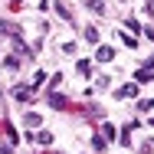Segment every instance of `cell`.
<instances>
[{
  "mask_svg": "<svg viewBox=\"0 0 154 154\" xmlns=\"http://www.w3.org/2000/svg\"><path fill=\"white\" fill-rule=\"evenodd\" d=\"M66 102H69V98H66V95H59V92L49 95V105H53V108H66Z\"/></svg>",
  "mask_w": 154,
  "mask_h": 154,
  "instance_id": "1",
  "label": "cell"
},
{
  "mask_svg": "<svg viewBox=\"0 0 154 154\" xmlns=\"http://www.w3.org/2000/svg\"><path fill=\"white\" fill-rule=\"evenodd\" d=\"M30 95H33V85H20V89H13V98H20V102L30 98Z\"/></svg>",
  "mask_w": 154,
  "mask_h": 154,
  "instance_id": "2",
  "label": "cell"
},
{
  "mask_svg": "<svg viewBox=\"0 0 154 154\" xmlns=\"http://www.w3.org/2000/svg\"><path fill=\"white\" fill-rule=\"evenodd\" d=\"M0 128L7 131V141H10V144H17V131L10 128V122H0Z\"/></svg>",
  "mask_w": 154,
  "mask_h": 154,
  "instance_id": "3",
  "label": "cell"
},
{
  "mask_svg": "<svg viewBox=\"0 0 154 154\" xmlns=\"http://www.w3.org/2000/svg\"><path fill=\"white\" fill-rule=\"evenodd\" d=\"M118 98H128V95H138V85H125V89H118Z\"/></svg>",
  "mask_w": 154,
  "mask_h": 154,
  "instance_id": "4",
  "label": "cell"
},
{
  "mask_svg": "<svg viewBox=\"0 0 154 154\" xmlns=\"http://www.w3.org/2000/svg\"><path fill=\"white\" fill-rule=\"evenodd\" d=\"M82 75H92V62H85V59H79V66H75Z\"/></svg>",
  "mask_w": 154,
  "mask_h": 154,
  "instance_id": "5",
  "label": "cell"
},
{
  "mask_svg": "<svg viewBox=\"0 0 154 154\" xmlns=\"http://www.w3.org/2000/svg\"><path fill=\"white\" fill-rule=\"evenodd\" d=\"M112 56H115V53H112L108 46H102V49H98V62H108V59H112Z\"/></svg>",
  "mask_w": 154,
  "mask_h": 154,
  "instance_id": "6",
  "label": "cell"
},
{
  "mask_svg": "<svg viewBox=\"0 0 154 154\" xmlns=\"http://www.w3.org/2000/svg\"><path fill=\"white\" fill-rule=\"evenodd\" d=\"M134 79H138V82H148V79H151V72H148V69H138V72H134Z\"/></svg>",
  "mask_w": 154,
  "mask_h": 154,
  "instance_id": "7",
  "label": "cell"
},
{
  "mask_svg": "<svg viewBox=\"0 0 154 154\" xmlns=\"http://www.w3.org/2000/svg\"><path fill=\"white\" fill-rule=\"evenodd\" d=\"M36 141H39V144H49V141H53V134H49V131H39V134H36Z\"/></svg>",
  "mask_w": 154,
  "mask_h": 154,
  "instance_id": "8",
  "label": "cell"
},
{
  "mask_svg": "<svg viewBox=\"0 0 154 154\" xmlns=\"http://www.w3.org/2000/svg\"><path fill=\"white\" fill-rule=\"evenodd\" d=\"M92 148H95V151H105V138L95 134V138H92Z\"/></svg>",
  "mask_w": 154,
  "mask_h": 154,
  "instance_id": "9",
  "label": "cell"
},
{
  "mask_svg": "<svg viewBox=\"0 0 154 154\" xmlns=\"http://www.w3.org/2000/svg\"><path fill=\"white\" fill-rule=\"evenodd\" d=\"M85 39H89V43H95V39H98V30H95V26H89V30H85Z\"/></svg>",
  "mask_w": 154,
  "mask_h": 154,
  "instance_id": "10",
  "label": "cell"
},
{
  "mask_svg": "<svg viewBox=\"0 0 154 154\" xmlns=\"http://www.w3.org/2000/svg\"><path fill=\"white\" fill-rule=\"evenodd\" d=\"M43 79H46V72H36V75H33V89H39V85H43Z\"/></svg>",
  "mask_w": 154,
  "mask_h": 154,
  "instance_id": "11",
  "label": "cell"
},
{
  "mask_svg": "<svg viewBox=\"0 0 154 154\" xmlns=\"http://www.w3.org/2000/svg\"><path fill=\"white\" fill-rule=\"evenodd\" d=\"M89 7H92L95 13H102V10H105V3H102V0H89Z\"/></svg>",
  "mask_w": 154,
  "mask_h": 154,
  "instance_id": "12",
  "label": "cell"
},
{
  "mask_svg": "<svg viewBox=\"0 0 154 154\" xmlns=\"http://www.w3.org/2000/svg\"><path fill=\"white\" fill-rule=\"evenodd\" d=\"M26 125H30V128H33V125H39V115H36V112H30V115H26Z\"/></svg>",
  "mask_w": 154,
  "mask_h": 154,
  "instance_id": "13",
  "label": "cell"
},
{
  "mask_svg": "<svg viewBox=\"0 0 154 154\" xmlns=\"http://www.w3.org/2000/svg\"><path fill=\"white\" fill-rule=\"evenodd\" d=\"M0 154H13V151H10V148H7V144H0Z\"/></svg>",
  "mask_w": 154,
  "mask_h": 154,
  "instance_id": "14",
  "label": "cell"
},
{
  "mask_svg": "<svg viewBox=\"0 0 154 154\" xmlns=\"http://www.w3.org/2000/svg\"><path fill=\"white\" fill-rule=\"evenodd\" d=\"M144 69H154V56H151V59H148V66H144Z\"/></svg>",
  "mask_w": 154,
  "mask_h": 154,
  "instance_id": "15",
  "label": "cell"
},
{
  "mask_svg": "<svg viewBox=\"0 0 154 154\" xmlns=\"http://www.w3.org/2000/svg\"><path fill=\"white\" fill-rule=\"evenodd\" d=\"M10 7H20V0H10Z\"/></svg>",
  "mask_w": 154,
  "mask_h": 154,
  "instance_id": "16",
  "label": "cell"
}]
</instances>
